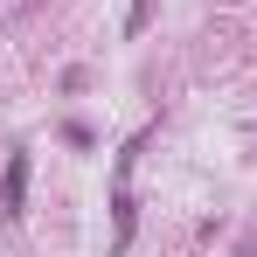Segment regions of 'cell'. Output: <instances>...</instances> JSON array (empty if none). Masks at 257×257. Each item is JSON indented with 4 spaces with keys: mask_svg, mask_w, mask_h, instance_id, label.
<instances>
[{
    "mask_svg": "<svg viewBox=\"0 0 257 257\" xmlns=\"http://www.w3.org/2000/svg\"><path fill=\"white\" fill-rule=\"evenodd\" d=\"M21 202H28V153H14V160H7V174H0V222H14V215H21Z\"/></svg>",
    "mask_w": 257,
    "mask_h": 257,
    "instance_id": "1",
    "label": "cell"
}]
</instances>
